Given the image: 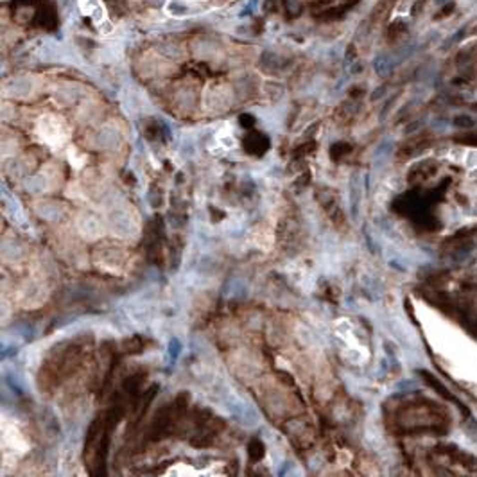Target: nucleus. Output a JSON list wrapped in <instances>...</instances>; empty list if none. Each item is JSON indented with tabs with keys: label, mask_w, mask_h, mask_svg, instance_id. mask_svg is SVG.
<instances>
[{
	"label": "nucleus",
	"mask_w": 477,
	"mask_h": 477,
	"mask_svg": "<svg viewBox=\"0 0 477 477\" xmlns=\"http://www.w3.org/2000/svg\"><path fill=\"white\" fill-rule=\"evenodd\" d=\"M393 5H395V0H381L372 11V22L373 23L384 22L386 18H388V14L391 13Z\"/></svg>",
	"instance_id": "1"
},
{
	"label": "nucleus",
	"mask_w": 477,
	"mask_h": 477,
	"mask_svg": "<svg viewBox=\"0 0 477 477\" xmlns=\"http://www.w3.org/2000/svg\"><path fill=\"white\" fill-rule=\"evenodd\" d=\"M404 34H407V25L402 22V20L393 22L390 27H388V31H386V38H388V41H391V43L399 41Z\"/></svg>",
	"instance_id": "2"
},
{
	"label": "nucleus",
	"mask_w": 477,
	"mask_h": 477,
	"mask_svg": "<svg viewBox=\"0 0 477 477\" xmlns=\"http://www.w3.org/2000/svg\"><path fill=\"white\" fill-rule=\"evenodd\" d=\"M346 7H332V9H325L321 13H318V18L323 20V22H334V20H339L345 14Z\"/></svg>",
	"instance_id": "3"
},
{
	"label": "nucleus",
	"mask_w": 477,
	"mask_h": 477,
	"mask_svg": "<svg viewBox=\"0 0 477 477\" xmlns=\"http://www.w3.org/2000/svg\"><path fill=\"white\" fill-rule=\"evenodd\" d=\"M456 124H458V126H465V127H470V126H472L474 122H472V120H470L469 117H458V118H456Z\"/></svg>",
	"instance_id": "4"
},
{
	"label": "nucleus",
	"mask_w": 477,
	"mask_h": 477,
	"mask_svg": "<svg viewBox=\"0 0 477 477\" xmlns=\"http://www.w3.org/2000/svg\"><path fill=\"white\" fill-rule=\"evenodd\" d=\"M454 7H456V5H454V2H451V4H449V5H445V7H443L442 14H451L452 11H454Z\"/></svg>",
	"instance_id": "5"
},
{
	"label": "nucleus",
	"mask_w": 477,
	"mask_h": 477,
	"mask_svg": "<svg viewBox=\"0 0 477 477\" xmlns=\"http://www.w3.org/2000/svg\"><path fill=\"white\" fill-rule=\"evenodd\" d=\"M266 9H267V11H269V9L276 11V2H275V0H267V2H266Z\"/></svg>",
	"instance_id": "6"
},
{
	"label": "nucleus",
	"mask_w": 477,
	"mask_h": 477,
	"mask_svg": "<svg viewBox=\"0 0 477 477\" xmlns=\"http://www.w3.org/2000/svg\"><path fill=\"white\" fill-rule=\"evenodd\" d=\"M436 2H440V4H443V2H447V0H436Z\"/></svg>",
	"instance_id": "7"
},
{
	"label": "nucleus",
	"mask_w": 477,
	"mask_h": 477,
	"mask_svg": "<svg viewBox=\"0 0 477 477\" xmlns=\"http://www.w3.org/2000/svg\"><path fill=\"white\" fill-rule=\"evenodd\" d=\"M474 34H477V27H476V31H474Z\"/></svg>",
	"instance_id": "8"
},
{
	"label": "nucleus",
	"mask_w": 477,
	"mask_h": 477,
	"mask_svg": "<svg viewBox=\"0 0 477 477\" xmlns=\"http://www.w3.org/2000/svg\"><path fill=\"white\" fill-rule=\"evenodd\" d=\"M348 2H350V4H352V2H355V0H348Z\"/></svg>",
	"instance_id": "9"
}]
</instances>
